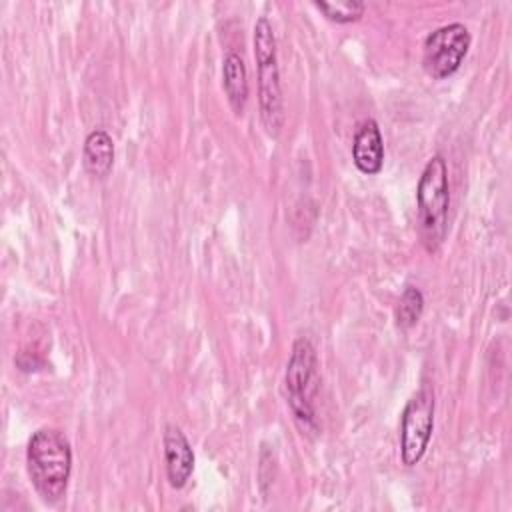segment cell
<instances>
[{
  "mask_svg": "<svg viewBox=\"0 0 512 512\" xmlns=\"http://www.w3.org/2000/svg\"><path fill=\"white\" fill-rule=\"evenodd\" d=\"M26 468L38 496L48 504L60 502L72 472V450L64 432L58 428L36 430L28 440Z\"/></svg>",
  "mask_w": 512,
  "mask_h": 512,
  "instance_id": "6da1fadb",
  "label": "cell"
},
{
  "mask_svg": "<svg viewBox=\"0 0 512 512\" xmlns=\"http://www.w3.org/2000/svg\"><path fill=\"white\" fill-rule=\"evenodd\" d=\"M448 208H450L448 166L442 154H434L426 162L416 188L418 230H420L422 244L426 246L428 252H436L446 238Z\"/></svg>",
  "mask_w": 512,
  "mask_h": 512,
  "instance_id": "7a4b0ae2",
  "label": "cell"
},
{
  "mask_svg": "<svg viewBox=\"0 0 512 512\" xmlns=\"http://www.w3.org/2000/svg\"><path fill=\"white\" fill-rule=\"evenodd\" d=\"M254 58L258 64V106L266 132L276 138L284 126V104L272 24L260 16L254 24Z\"/></svg>",
  "mask_w": 512,
  "mask_h": 512,
  "instance_id": "3957f363",
  "label": "cell"
},
{
  "mask_svg": "<svg viewBox=\"0 0 512 512\" xmlns=\"http://www.w3.org/2000/svg\"><path fill=\"white\" fill-rule=\"evenodd\" d=\"M316 350L306 336H300L292 344V352L286 364L284 384L288 394V404L298 422L310 426L314 422L312 398L316 392Z\"/></svg>",
  "mask_w": 512,
  "mask_h": 512,
  "instance_id": "277c9868",
  "label": "cell"
},
{
  "mask_svg": "<svg viewBox=\"0 0 512 512\" xmlns=\"http://www.w3.org/2000/svg\"><path fill=\"white\" fill-rule=\"evenodd\" d=\"M434 430V394L422 386L404 406L400 418V460L416 466L430 444Z\"/></svg>",
  "mask_w": 512,
  "mask_h": 512,
  "instance_id": "5b68a950",
  "label": "cell"
},
{
  "mask_svg": "<svg viewBox=\"0 0 512 512\" xmlns=\"http://www.w3.org/2000/svg\"><path fill=\"white\" fill-rule=\"evenodd\" d=\"M470 42V32L460 22H452L430 32L422 46V66L426 74L436 80L454 74L464 62Z\"/></svg>",
  "mask_w": 512,
  "mask_h": 512,
  "instance_id": "8992f818",
  "label": "cell"
},
{
  "mask_svg": "<svg viewBox=\"0 0 512 512\" xmlns=\"http://www.w3.org/2000/svg\"><path fill=\"white\" fill-rule=\"evenodd\" d=\"M164 460L166 476L172 488H184L194 470V452L178 426L168 424L164 430Z\"/></svg>",
  "mask_w": 512,
  "mask_h": 512,
  "instance_id": "52a82bcc",
  "label": "cell"
},
{
  "mask_svg": "<svg viewBox=\"0 0 512 512\" xmlns=\"http://www.w3.org/2000/svg\"><path fill=\"white\" fill-rule=\"evenodd\" d=\"M352 160L362 174H378L384 164V140L374 118H366L358 124L352 140Z\"/></svg>",
  "mask_w": 512,
  "mask_h": 512,
  "instance_id": "ba28073f",
  "label": "cell"
},
{
  "mask_svg": "<svg viewBox=\"0 0 512 512\" xmlns=\"http://www.w3.org/2000/svg\"><path fill=\"white\" fill-rule=\"evenodd\" d=\"M82 160H84V168L90 176L104 180L110 174L112 164H114L112 136L102 128L92 130L84 140Z\"/></svg>",
  "mask_w": 512,
  "mask_h": 512,
  "instance_id": "9c48e42d",
  "label": "cell"
},
{
  "mask_svg": "<svg viewBox=\"0 0 512 512\" xmlns=\"http://www.w3.org/2000/svg\"><path fill=\"white\" fill-rule=\"evenodd\" d=\"M222 86L234 114H242L248 100V74L240 54L228 52L222 62Z\"/></svg>",
  "mask_w": 512,
  "mask_h": 512,
  "instance_id": "30bf717a",
  "label": "cell"
},
{
  "mask_svg": "<svg viewBox=\"0 0 512 512\" xmlns=\"http://www.w3.org/2000/svg\"><path fill=\"white\" fill-rule=\"evenodd\" d=\"M422 310H424V296L418 288L414 286H408L400 300H398V306H396V322L400 328H410L414 326L420 316H422Z\"/></svg>",
  "mask_w": 512,
  "mask_h": 512,
  "instance_id": "8fae6325",
  "label": "cell"
},
{
  "mask_svg": "<svg viewBox=\"0 0 512 512\" xmlns=\"http://www.w3.org/2000/svg\"><path fill=\"white\" fill-rule=\"evenodd\" d=\"M314 6L332 22L346 24L354 22L364 14V2L360 0H340V2H314Z\"/></svg>",
  "mask_w": 512,
  "mask_h": 512,
  "instance_id": "7c38bea8",
  "label": "cell"
}]
</instances>
